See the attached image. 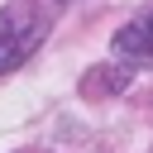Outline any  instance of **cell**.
<instances>
[{
	"instance_id": "6da1fadb",
	"label": "cell",
	"mask_w": 153,
	"mask_h": 153,
	"mask_svg": "<svg viewBox=\"0 0 153 153\" xmlns=\"http://www.w3.org/2000/svg\"><path fill=\"white\" fill-rule=\"evenodd\" d=\"M43 43V24L24 10H0V76L24 67L29 53Z\"/></svg>"
},
{
	"instance_id": "3957f363",
	"label": "cell",
	"mask_w": 153,
	"mask_h": 153,
	"mask_svg": "<svg viewBox=\"0 0 153 153\" xmlns=\"http://www.w3.org/2000/svg\"><path fill=\"white\" fill-rule=\"evenodd\" d=\"M57 5H67V0H57Z\"/></svg>"
},
{
	"instance_id": "7a4b0ae2",
	"label": "cell",
	"mask_w": 153,
	"mask_h": 153,
	"mask_svg": "<svg viewBox=\"0 0 153 153\" xmlns=\"http://www.w3.org/2000/svg\"><path fill=\"white\" fill-rule=\"evenodd\" d=\"M115 53H120L124 62H148V57H153V10L139 14V19H129V24L115 33Z\"/></svg>"
}]
</instances>
